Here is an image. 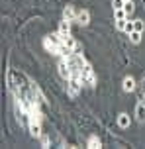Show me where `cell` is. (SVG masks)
Instances as JSON below:
<instances>
[{
    "label": "cell",
    "mask_w": 145,
    "mask_h": 149,
    "mask_svg": "<svg viewBox=\"0 0 145 149\" xmlns=\"http://www.w3.org/2000/svg\"><path fill=\"white\" fill-rule=\"evenodd\" d=\"M8 82H10V90L14 92V96L18 98V102L24 106V110L28 114L31 110H35L39 102H43V94L24 73L12 69L8 73Z\"/></svg>",
    "instance_id": "cell-1"
},
{
    "label": "cell",
    "mask_w": 145,
    "mask_h": 149,
    "mask_svg": "<svg viewBox=\"0 0 145 149\" xmlns=\"http://www.w3.org/2000/svg\"><path fill=\"white\" fill-rule=\"evenodd\" d=\"M80 84H83L80 77H71V79H69V92H71V96H76V94H78Z\"/></svg>",
    "instance_id": "cell-2"
},
{
    "label": "cell",
    "mask_w": 145,
    "mask_h": 149,
    "mask_svg": "<svg viewBox=\"0 0 145 149\" xmlns=\"http://www.w3.org/2000/svg\"><path fill=\"white\" fill-rule=\"evenodd\" d=\"M30 132L33 137H41V127H39V120H30Z\"/></svg>",
    "instance_id": "cell-3"
},
{
    "label": "cell",
    "mask_w": 145,
    "mask_h": 149,
    "mask_svg": "<svg viewBox=\"0 0 145 149\" xmlns=\"http://www.w3.org/2000/svg\"><path fill=\"white\" fill-rule=\"evenodd\" d=\"M76 22L80 24V26H86V24L90 22V14H88V10H80V12L76 14Z\"/></svg>",
    "instance_id": "cell-4"
},
{
    "label": "cell",
    "mask_w": 145,
    "mask_h": 149,
    "mask_svg": "<svg viewBox=\"0 0 145 149\" xmlns=\"http://www.w3.org/2000/svg\"><path fill=\"white\" fill-rule=\"evenodd\" d=\"M135 118H137V122H141V124L145 122V102H139V104L135 106Z\"/></svg>",
    "instance_id": "cell-5"
},
{
    "label": "cell",
    "mask_w": 145,
    "mask_h": 149,
    "mask_svg": "<svg viewBox=\"0 0 145 149\" xmlns=\"http://www.w3.org/2000/svg\"><path fill=\"white\" fill-rule=\"evenodd\" d=\"M63 20H69V22L76 20V12L73 10V6H67V8H65V12H63Z\"/></svg>",
    "instance_id": "cell-6"
},
{
    "label": "cell",
    "mask_w": 145,
    "mask_h": 149,
    "mask_svg": "<svg viewBox=\"0 0 145 149\" xmlns=\"http://www.w3.org/2000/svg\"><path fill=\"white\" fill-rule=\"evenodd\" d=\"M123 90H126V92L135 90V81H133L131 77H126V79H123Z\"/></svg>",
    "instance_id": "cell-7"
},
{
    "label": "cell",
    "mask_w": 145,
    "mask_h": 149,
    "mask_svg": "<svg viewBox=\"0 0 145 149\" xmlns=\"http://www.w3.org/2000/svg\"><path fill=\"white\" fill-rule=\"evenodd\" d=\"M59 73L65 77V79H71L73 74H71V69H69V65H67V61H63V63H59Z\"/></svg>",
    "instance_id": "cell-8"
},
{
    "label": "cell",
    "mask_w": 145,
    "mask_h": 149,
    "mask_svg": "<svg viewBox=\"0 0 145 149\" xmlns=\"http://www.w3.org/2000/svg\"><path fill=\"white\" fill-rule=\"evenodd\" d=\"M59 31H61L63 36H71V24H69V20H63V22L59 24Z\"/></svg>",
    "instance_id": "cell-9"
},
{
    "label": "cell",
    "mask_w": 145,
    "mask_h": 149,
    "mask_svg": "<svg viewBox=\"0 0 145 149\" xmlns=\"http://www.w3.org/2000/svg\"><path fill=\"white\" fill-rule=\"evenodd\" d=\"M130 39H131V43H139V41H141V31L133 30V31L130 33Z\"/></svg>",
    "instance_id": "cell-10"
},
{
    "label": "cell",
    "mask_w": 145,
    "mask_h": 149,
    "mask_svg": "<svg viewBox=\"0 0 145 149\" xmlns=\"http://www.w3.org/2000/svg\"><path fill=\"white\" fill-rule=\"evenodd\" d=\"M118 126H120V127H128V126H130V118H128L126 114H122V116L118 118Z\"/></svg>",
    "instance_id": "cell-11"
},
{
    "label": "cell",
    "mask_w": 145,
    "mask_h": 149,
    "mask_svg": "<svg viewBox=\"0 0 145 149\" xmlns=\"http://www.w3.org/2000/svg\"><path fill=\"white\" fill-rule=\"evenodd\" d=\"M88 145H90V147H94V149L102 147V143H100V139H98V137H96V135H92L90 139H88Z\"/></svg>",
    "instance_id": "cell-12"
},
{
    "label": "cell",
    "mask_w": 145,
    "mask_h": 149,
    "mask_svg": "<svg viewBox=\"0 0 145 149\" xmlns=\"http://www.w3.org/2000/svg\"><path fill=\"white\" fill-rule=\"evenodd\" d=\"M123 10H126V14H131V12L135 10L133 2H131V0H126V2H123Z\"/></svg>",
    "instance_id": "cell-13"
},
{
    "label": "cell",
    "mask_w": 145,
    "mask_h": 149,
    "mask_svg": "<svg viewBox=\"0 0 145 149\" xmlns=\"http://www.w3.org/2000/svg\"><path fill=\"white\" fill-rule=\"evenodd\" d=\"M116 20H126V16H128V14H126V10H123V8H120V10H116Z\"/></svg>",
    "instance_id": "cell-14"
},
{
    "label": "cell",
    "mask_w": 145,
    "mask_h": 149,
    "mask_svg": "<svg viewBox=\"0 0 145 149\" xmlns=\"http://www.w3.org/2000/svg\"><path fill=\"white\" fill-rule=\"evenodd\" d=\"M133 30H135V26H133V22H128V20H126V28H123V31H126V33L130 36V33H131Z\"/></svg>",
    "instance_id": "cell-15"
},
{
    "label": "cell",
    "mask_w": 145,
    "mask_h": 149,
    "mask_svg": "<svg viewBox=\"0 0 145 149\" xmlns=\"http://www.w3.org/2000/svg\"><path fill=\"white\" fill-rule=\"evenodd\" d=\"M123 2H126V0H112V6H114V10H120V8H123Z\"/></svg>",
    "instance_id": "cell-16"
},
{
    "label": "cell",
    "mask_w": 145,
    "mask_h": 149,
    "mask_svg": "<svg viewBox=\"0 0 145 149\" xmlns=\"http://www.w3.org/2000/svg\"><path fill=\"white\" fill-rule=\"evenodd\" d=\"M116 28L123 31V28H126V20H116Z\"/></svg>",
    "instance_id": "cell-17"
},
{
    "label": "cell",
    "mask_w": 145,
    "mask_h": 149,
    "mask_svg": "<svg viewBox=\"0 0 145 149\" xmlns=\"http://www.w3.org/2000/svg\"><path fill=\"white\" fill-rule=\"evenodd\" d=\"M133 26H135V30H137V31H143V22H141V20H135Z\"/></svg>",
    "instance_id": "cell-18"
},
{
    "label": "cell",
    "mask_w": 145,
    "mask_h": 149,
    "mask_svg": "<svg viewBox=\"0 0 145 149\" xmlns=\"http://www.w3.org/2000/svg\"><path fill=\"white\" fill-rule=\"evenodd\" d=\"M41 143H43V147H47L49 145V137L47 135H41Z\"/></svg>",
    "instance_id": "cell-19"
},
{
    "label": "cell",
    "mask_w": 145,
    "mask_h": 149,
    "mask_svg": "<svg viewBox=\"0 0 145 149\" xmlns=\"http://www.w3.org/2000/svg\"><path fill=\"white\" fill-rule=\"evenodd\" d=\"M141 90H143V98H145V77H143V81H141Z\"/></svg>",
    "instance_id": "cell-20"
}]
</instances>
